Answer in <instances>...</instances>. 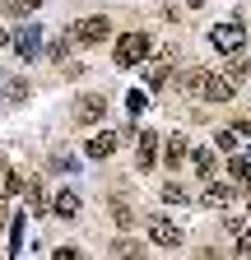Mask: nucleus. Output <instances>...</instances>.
<instances>
[{
	"label": "nucleus",
	"instance_id": "nucleus-1",
	"mask_svg": "<svg viewBox=\"0 0 251 260\" xmlns=\"http://www.w3.org/2000/svg\"><path fill=\"white\" fill-rule=\"evenodd\" d=\"M186 88H191L196 98H205V103H228L237 79L233 75H214V70H196L191 79H186Z\"/></svg>",
	"mask_w": 251,
	"mask_h": 260
},
{
	"label": "nucleus",
	"instance_id": "nucleus-2",
	"mask_svg": "<svg viewBox=\"0 0 251 260\" xmlns=\"http://www.w3.org/2000/svg\"><path fill=\"white\" fill-rule=\"evenodd\" d=\"M144 56H149V38H144V32H121V38H116V47H112V60L121 65V70L140 65Z\"/></svg>",
	"mask_w": 251,
	"mask_h": 260
},
{
	"label": "nucleus",
	"instance_id": "nucleus-3",
	"mask_svg": "<svg viewBox=\"0 0 251 260\" xmlns=\"http://www.w3.org/2000/svg\"><path fill=\"white\" fill-rule=\"evenodd\" d=\"M70 32H75V42H79V47H98V42L112 38V23H107L103 14H88V19H75Z\"/></svg>",
	"mask_w": 251,
	"mask_h": 260
},
{
	"label": "nucleus",
	"instance_id": "nucleus-4",
	"mask_svg": "<svg viewBox=\"0 0 251 260\" xmlns=\"http://www.w3.org/2000/svg\"><path fill=\"white\" fill-rule=\"evenodd\" d=\"M209 42H214V51L237 56L242 42H246V32H242V23H214V28H209Z\"/></svg>",
	"mask_w": 251,
	"mask_h": 260
},
{
	"label": "nucleus",
	"instance_id": "nucleus-5",
	"mask_svg": "<svg viewBox=\"0 0 251 260\" xmlns=\"http://www.w3.org/2000/svg\"><path fill=\"white\" fill-rule=\"evenodd\" d=\"M103 116H107V98L103 93H84L79 103H75V121L79 125H98Z\"/></svg>",
	"mask_w": 251,
	"mask_h": 260
},
{
	"label": "nucleus",
	"instance_id": "nucleus-6",
	"mask_svg": "<svg viewBox=\"0 0 251 260\" xmlns=\"http://www.w3.org/2000/svg\"><path fill=\"white\" fill-rule=\"evenodd\" d=\"M200 205L205 209H228V205H237V186L233 181H209V190L200 195Z\"/></svg>",
	"mask_w": 251,
	"mask_h": 260
},
{
	"label": "nucleus",
	"instance_id": "nucleus-7",
	"mask_svg": "<svg viewBox=\"0 0 251 260\" xmlns=\"http://www.w3.org/2000/svg\"><path fill=\"white\" fill-rule=\"evenodd\" d=\"M159 162V135L153 130H140V140H135V168L144 172V168H153Z\"/></svg>",
	"mask_w": 251,
	"mask_h": 260
},
{
	"label": "nucleus",
	"instance_id": "nucleus-8",
	"mask_svg": "<svg viewBox=\"0 0 251 260\" xmlns=\"http://www.w3.org/2000/svg\"><path fill=\"white\" fill-rule=\"evenodd\" d=\"M149 237L159 246H181V228L172 218H149Z\"/></svg>",
	"mask_w": 251,
	"mask_h": 260
},
{
	"label": "nucleus",
	"instance_id": "nucleus-9",
	"mask_svg": "<svg viewBox=\"0 0 251 260\" xmlns=\"http://www.w3.org/2000/svg\"><path fill=\"white\" fill-rule=\"evenodd\" d=\"M38 42H42V32H38L33 23H28V28H19V38H14L10 47H14V51H19L23 60H33V56H38Z\"/></svg>",
	"mask_w": 251,
	"mask_h": 260
},
{
	"label": "nucleus",
	"instance_id": "nucleus-10",
	"mask_svg": "<svg viewBox=\"0 0 251 260\" xmlns=\"http://www.w3.org/2000/svg\"><path fill=\"white\" fill-rule=\"evenodd\" d=\"M214 149H218V144H214ZM214 149H209V144H205V149H191V168H196L205 181H209L214 168H218V153H214Z\"/></svg>",
	"mask_w": 251,
	"mask_h": 260
},
{
	"label": "nucleus",
	"instance_id": "nucleus-11",
	"mask_svg": "<svg viewBox=\"0 0 251 260\" xmlns=\"http://www.w3.org/2000/svg\"><path fill=\"white\" fill-rule=\"evenodd\" d=\"M23 190V177L14 172V162H0V200H14Z\"/></svg>",
	"mask_w": 251,
	"mask_h": 260
},
{
	"label": "nucleus",
	"instance_id": "nucleus-12",
	"mask_svg": "<svg viewBox=\"0 0 251 260\" xmlns=\"http://www.w3.org/2000/svg\"><path fill=\"white\" fill-rule=\"evenodd\" d=\"M112 149H116V135H112V130H98V135L84 144V153H88V158H112Z\"/></svg>",
	"mask_w": 251,
	"mask_h": 260
},
{
	"label": "nucleus",
	"instance_id": "nucleus-13",
	"mask_svg": "<svg viewBox=\"0 0 251 260\" xmlns=\"http://www.w3.org/2000/svg\"><path fill=\"white\" fill-rule=\"evenodd\" d=\"M163 158L172 162V168L191 158V144H186V135H168V144H163Z\"/></svg>",
	"mask_w": 251,
	"mask_h": 260
},
{
	"label": "nucleus",
	"instance_id": "nucleus-14",
	"mask_svg": "<svg viewBox=\"0 0 251 260\" xmlns=\"http://www.w3.org/2000/svg\"><path fill=\"white\" fill-rule=\"evenodd\" d=\"M51 214H60V218H75V214H79V195H75V190H56Z\"/></svg>",
	"mask_w": 251,
	"mask_h": 260
},
{
	"label": "nucleus",
	"instance_id": "nucleus-15",
	"mask_svg": "<svg viewBox=\"0 0 251 260\" xmlns=\"http://www.w3.org/2000/svg\"><path fill=\"white\" fill-rule=\"evenodd\" d=\"M224 228H228V237H233V246H237V251H251V228H246L242 218H228Z\"/></svg>",
	"mask_w": 251,
	"mask_h": 260
},
{
	"label": "nucleus",
	"instance_id": "nucleus-16",
	"mask_svg": "<svg viewBox=\"0 0 251 260\" xmlns=\"http://www.w3.org/2000/svg\"><path fill=\"white\" fill-rule=\"evenodd\" d=\"M23 195H28V209H38V214L47 209V195H42V181H28V186H23Z\"/></svg>",
	"mask_w": 251,
	"mask_h": 260
},
{
	"label": "nucleus",
	"instance_id": "nucleus-17",
	"mask_svg": "<svg viewBox=\"0 0 251 260\" xmlns=\"http://www.w3.org/2000/svg\"><path fill=\"white\" fill-rule=\"evenodd\" d=\"M228 172H233L237 181H242V177H251V153H246V158H242V153H233V158H228Z\"/></svg>",
	"mask_w": 251,
	"mask_h": 260
},
{
	"label": "nucleus",
	"instance_id": "nucleus-18",
	"mask_svg": "<svg viewBox=\"0 0 251 260\" xmlns=\"http://www.w3.org/2000/svg\"><path fill=\"white\" fill-rule=\"evenodd\" d=\"M10 228H14V242H10V255H19V251H23V228H28V218L19 214V218H14Z\"/></svg>",
	"mask_w": 251,
	"mask_h": 260
},
{
	"label": "nucleus",
	"instance_id": "nucleus-19",
	"mask_svg": "<svg viewBox=\"0 0 251 260\" xmlns=\"http://www.w3.org/2000/svg\"><path fill=\"white\" fill-rule=\"evenodd\" d=\"M38 5H42V0H10V14H14V19H28Z\"/></svg>",
	"mask_w": 251,
	"mask_h": 260
},
{
	"label": "nucleus",
	"instance_id": "nucleus-20",
	"mask_svg": "<svg viewBox=\"0 0 251 260\" xmlns=\"http://www.w3.org/2000/svg\"><path fill=\"white\" fill-rule=\"evenodd\" d=\"M163 200H168V205H186V190H181L177 181H168V186H163Z\"/></svg>",
	"mask_w": 251,
	"mask_h": 260
},
{
	"label": "nucleus",
	"instance_id": "nucleus-21",
	"mask_svg": "<svg viewBox=\"0 0 251 260\" xmlns=\"http://www.w3.org/2000/svg\"><path fill=\"white\" fill-rule=\"evenodd\" d=\"M163 84H168V65H153V70H149V88H153V93H159Z\"/></svg>",
	"mask_w": 251,
	"mask_h": 260
},
{
	"label": "nucleus",
	"instance_id": "nucleus-22",
	"mask_svg": "<svg viewBox=\"0 0 251 260\" xmlns=\"http://www.w3.org/2000/svg\"><path fill=\"white\" fill-rule=\"evenodd\" d=\"M237 135H242V130H218V140H214V144L228 153V149H237Z\"/></svg>",
	"mask_w": 251,
	"mask_h": 260
},
{
	"label": "nucleus",
	"instance_id": "nucleus-23",
	"mask_svg": "<svg viewBox=\"0 0 251 260\" xmlns=\"http://www.w3.org/2000/svg\"><path fill=\"white\" fill-rule=\"evenodd\" d=\"M144 103H149V98H144V93H135V88H131V93H125V107H131V116H140V112H144Z\"/></svg>",
	"mask_w": 251,
	"mask_h": 260
},
{
	"label": "nucleus",
	"instance_id": "nucleus-24",
	"mask_svg": "<svg viewBox=\"0 0 251 260\" xmlns=\"http://www.w3.org/2000/svg\"><path fill=\"white\" fill-rule=\"evenodd\" d=\"M228 75H233V79H246V75H251V60H242V56H237V60H233V70H228Z\"/></svg>",
	"mask_w": 251,
	"mask_h": 260
},
{
	"label": "nucleus",
	"instance_id": "nucleus-25",
	"mask_svg": "<svg viewBox=\"0 0 251 260\" xmlns=\"http://www.w3.org/2000/svg\"><path fill=\"white\" fill-rule=\"evenodd\" d=\"M14 38H10V32H5V23H0V47H10Z\"/></svg>",
	"mask_w": 251,
	"mask_h": 260
},
{
	"label": "nucleus",
	"instance_id": "nucleus-26",
	"mask_svg": "<svg viewBox=\"0 0 251 260\" xmlns=\"http://www.w3.org/2000/svg\"><path fill=\"white\" fill-rule=\"evenodd\" d=\"M237 130H242V135H251V121H242V125H237Z\"/></svg>",
	"mask_w": 251,
	"mask_h": 260
},
{
	"label": "nucleus",
	"instance_id": "nucleus-27",
	"mask_svg": "<svg viewBox=\"0 0 251 260\" xmlns=\"http://www.w3.org/2000/svg\"><path fill=\"white\" fill-rule=\"evenodd\" d=\"M186 5H205V0H186Z\"/></svg>",
	"mask_w": 251,
	"mask_h": 260
},
{
	"label": "nucleus",
	"instance_id": "nucleus-28",
	"mask_svg": "<svg viewBox=\"0 0 251 260\" xmlns=\"http://www.w3.org/2000/svg\"><path fill=\"white\" fill-rule=\"evenodd\" d=\"M246 181H251V177H246Z\"/></svg>",
	"mask_w": 251,
	"mask_h": 260
}]
</instances>
